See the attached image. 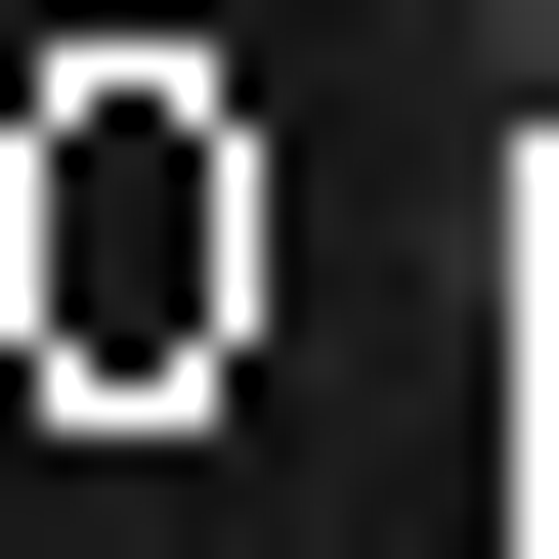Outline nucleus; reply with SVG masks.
Here are the masks:
<instances>
[{"instance_id":"1","label":"nucleus","mask_w":559,"mask_h":559,"mask_svg":"<svg viewBox=\"0 0 559 559\" xmlns=\"http://www.w3.org/2000/svg\"><path fill=\"white\" fill-rule=\"evenodd\" d=\"M474 86H516V173H559V0H474Z\"/></svg>"}]
</instances>
